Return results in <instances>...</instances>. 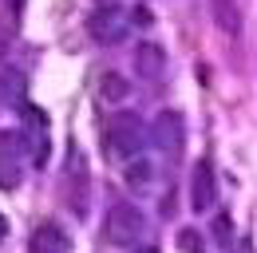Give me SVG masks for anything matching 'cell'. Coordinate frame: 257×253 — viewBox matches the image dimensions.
<instances>
[{
    "label": "cell",
    "instance_id": "5",
    "mask_svg": "<svg viewBox=\"0 0 257 253\" xmlns=\"http://www.w3.org/2000/svg\"><path fill=\"white\" fill-rule=\"evenodd\" d=\"M155 143H159L162 151H170V155L182 151V143H186V123H182L178 111H162L159 119H155Z\"/></svg>",
    "mask_w": 257,
    "mask_h": 253
},
{
    "label": "cell",
    "instance_id": "9",
    "mask_svg": "<svg viewBox=\"0 0 257 253\" xmlns=\"http://www.w3.org/2000/svg\"><path fill=\"white\" fill-rule=\"evenodd\" d=\"M127 95H131L127 75H119V71H103V79H99V99H103V103H123Z\"/></svg>",
    "mask_w": 257,
    "mask_h": 253
},
{
    "label": "cell",
    "instance_id": "8",
    "mask_svg": "<svg viewBox=\"0 0 257 253\" xmlns=\"http://www.w3.org/2000/svg\"><path fill=\"white\" fill-rule=\"evenodd\" d=\"M214 4V24L225 36H241V12H237V0H210Z\"/></svg>",
    "mask_w": 257,
    "mask_h": 253
},
{
    "label": "cell",
    "instance_id": "4",
    "mask_svg": "<svg viewBox=\"0 0 257 253\" xmlns=\"http://www.w3.org/2000/svg\"><path fill=\"white\" fill-rule=\"evenodd\" d=\"M214 202H218L214 166H210V162H198V166H194V178H190V206H194V214H206Z\"/></svg>",
    "mask_w": 257,
    "mask_h": 253
},
{
    "label": "cell",
    "instance_id": "2",
    "mask_svg": "<svg viewBox=\"0 0 257 253\" xmlns=\"http://www.w3.org/2000/svg\"><path fill=\"white\" fill-rule=\"evenodd\" d=\"M103 143H107V155H111V158H131L143 143H147V139H143L139 115H119V119H111Z\"/></svg>",
    "mask_w": 257,
    "mask_h": 253
},
{
    "label": "cell",
    "instance_id": "7",
    "mask_svg": "<svg viewBox=\"0 0 257 253\" xmlns=\"http://www.w3.org/2000/svg\"><path fill=\"white\" fill-rule=\"evenodd\" d=\"M32 249L36 253H71V237L60 221H40L32 233Z\"/></svg>",
    "mask_w": 257,
    "mask_h": 253
},
{
    "label": "cell",
    "instance_id": "1",
    "mask_svg": "<svg viewBox=\"0 0 257 253\" xmlns=\"http://www.w3.org/2000/svg\"><path fill=\"white\" fill-rule=\"evenodd\" d=\"M143 229H147V214H143L139 206H131V202H115V206L107 210L103 233H107L111 245H135V241L143 237Z\"/></svg>",
    "mask_w": 257,
    "mask_h": 253
},
{
    "label": "cell",
    "instance_id": "15",
    "mask_svg": "<svg viewBox=\"0 0 257 253\" xmlns=\"http://www.w3.org/2000/svg\"><path fill=\"white\" fill-rule=\"evenodd\" d=\"M4 229H8V221H4V218H0V233H4Z\"/></svg>",
    "mask_w": 257,
    "mask_h": 253
},
{
    "label": "cell",
    "instance_id": "6",
    "mask_svg": "<svg viewBox=\"0 0 257 253\" xmlns=\"http://www.w3.org/2000/svg\"><path fill=\"white\" fill-rule=\"evenodd\" d=\"M135 71L143 79H159L162 71H166V48L155 44V40H139L135 44Z\"/></svg>",
    "mask_w": 257,
    "mask_h": 253
},
{
    "label": "cell",
    "instance_id": "13",
    "mask_svg": "<svg viewBox=\"0 0 257 253\" xmlns=\"http://www.w3.org/2000/svg\"><path fill=\"white\" fill-rule=\"evenodd\" d=\"M135 253H159V249H155V245H143V249H135Z\"/></svg>",
    "mask_w": 257,
    "mask_h": 253
},
{
    "label": "cell",
    "instance_id": "14",
    "mask_svg": "<svg viewBox=\"0 0 257 253\" xmlns=\"http://www.w3.org/2000/svg\"><path fill=\"white\" fill-rule=\"evenodd\" d=\"M4 44H8V40H4V32H0V52H4Z\"/></svg>",
    "mask_w": 257,
    "mask_h": 253
},
{
    "label": "cell",
    "instance_id": "12",
    "mask_svg": "<svg viewBox=\"0 0 257 253\" xmlns=\"http://www.w3.org/2000/svg\"><path fill=\"white\" fill-rule=\"evenodd\" d=\"M12 12L20 16V12H24V0H12Z\"/></svg>",
    "mask_w": 257,
    "mask_h": 253
},
{
    "label": "cell",
    "instance_id": "3",
    "mask_svg": "<svg viewBox=\"0 0 257 253\" xmlns=\"http://www.w3.org/2000/svg\"><path fill=\"white\" fill-rule=\"evenodd\" d=\"M87 32L95 36L99 44H119V40H127V32H131V16L119 4H107V8H99L95 16L87 20Z\"/></svg>",
    "mask_w": 257,
    "mask_h": 253
},
{
    "label": "cell",
    "instance_id": "10",
    "mask_svg": "<svg viewBox=\"0 0 257 253\" xmlns=\"http://www.w3.org/2000/svg\"><path fill=\"white\" fill-rule=\"evenodd\" d=\"M151 174H155V170H151V162H143V158L127 166V182H131V186H147V182H151Z\"/></svg>",
    "mask_w": 257,
    "mask_h": 253
},
{
    "label": "cell",
    "instance_id": "11",
    "mask_svg": "<svg viewBox=\"0 0 257 253\" xmlns=\"http://www.w3.org/2000/svg\"><path fill=\"white\" fill-rule=\"evenodd\" d=\"M214 237H218V245L229 249V241H233V221H229V214H222V218L214 221Z\"/></svg>",
    "mask_w": 257,
    "mask_h": 253
}]
</instances>
